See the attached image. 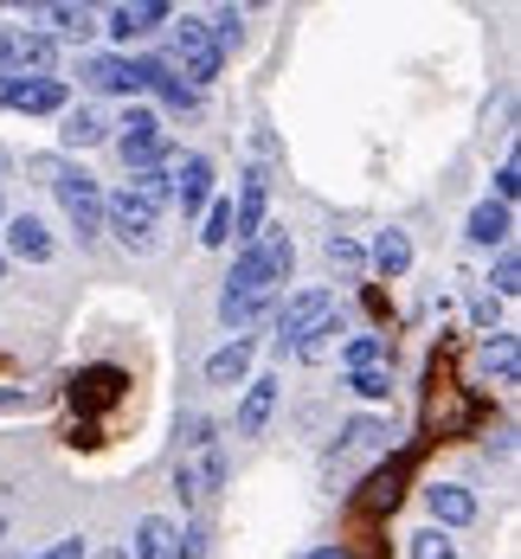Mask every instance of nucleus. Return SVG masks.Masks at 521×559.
<instances>
[{
	"label": "nucleus",
	"mask_w": 521,
	"mask_h": 559,
	"mask_svg": "<svg viewBox=\"0 0 521 559\" xmlns=\"http://www.w3.org/2000/svg\"><path fill=\"white\" fill-rule=\"evenodd\" d=\"M71 104L64 78H0V110H20V116H58Z\"/></svg>",
	"instance_id": "0eeeda50"
},
{
	"label": "nucleus",
	"mask_w": 521,
	"mask_h": 559,
	"mask_svg": "<svg viewBox=\"0 0 521 559\" xmlns=\"http://www.w3.org/2000/svg\"><path fill=\"white\" fill-rule=\"evenodd\" d=\"M0 219H7V206H0Z\"/></svg>",
	"instance_id": "58836bf2"
},
{
	"label": "nucleus",
	"mask_w": 521,
	"mask_h": 559,
	"mask_svg": "<svg viewBox=\"0 0 521 559\" xmlns=\"http://www.w3.org/2000/svg\"><path fill=\"white\" fill-rule=\"evenodd\" d=\"M251 354H258V341H251V335H232L220 354H206V386H238V380L251 373Z\"/></svg>",
	"instance_id": "f3484780"
},
{
	"label": "nucleus",
	"mask_w": 521,
	"mask_h": 559,
	"mask_svg": "<svg viewBox=\"0 0 521 559\" xmlns=\"http://www.w3.org/2000/svg\"><path fill=\"white\" fill-rule=\"evenodd\" d=\"M489 283H496V302H509V296L521 289V258H516V251H502V258H496Z\"/></svg>",
	"instance_id": "cd10ccee"
},
{
	"label": "nucleus",
	"mask_w": 521,
	"mask_h": 559,
	"mask_svg": "<svg viewBox=\"0 0 521 559\" xmlns=\"http://www.w3.org/2000/svg\"><path fill=\"white\" fill-rule=\"evenodd\" d=\"M387 354H393L387 335H354L342 347V367H347V373H367V367H387Z\"/></svg>",
	"instance_id": "b1692460"
},
{
	"label": "nucleus",
	"mask_w": 521,
	"mask_h": 559,
	"mask_svg": "<svg viewBox=\"0 0 521 559\" xmlns=\"http://www.w3.org/2000/svg\"><path fill=\"white\" fill-rule=\"evenodd\" d=\"M58 39L39 26H0V78H52Z\"/></svg>",
	"instance_id": "20e7f679"
},
{
	"label": "nucleus",
	"mask_w": 521,
	"mask_h": 559,
	"mask_svg": "<svg viewBox=\"0 0 521 559\" xmlns=\"http://www.w3.org/2000/svg\"><path fill=\"white\" fill-rule=\"evenodd\" d=\"M168 20H174L168 0H129V7H110L104 33H110L116 46H129V39H149V33H162Z\"/></svg>",
	"instance_id": "6e6552de"
},
{
	"label": "nucleus",
	"mask_w": 521,
	"mask_h": 559,
	"mask_svg": "<svg viewBox=\"0 0 521 559\" xmlns=\"http://www.w3.org/2000/svg\"><path fill=\"white\" fill-rule=\"evenodd\" d=\"M264 309H277V296H258V289H220V322H226V329H251Z\"/></svg>",
	"instance_id": "412c9836"
},
{
	"label": "nucleus",
	"mask_w": 521,
	"mask_h": 559,
	"mask_svg": "<svg viewBox=\"0 0 521 559\" xmlns=\"http://www.w3.org/2000/svg\"><path fill=\"white\" fill-rule=\"evenodd\" d=\"M58 142L64 148H97V142H110V116L97 104H64L58 110Z\"/></svg>",
	"instance_id": "9b49d317"
},
{
	"label": "nucleus",
	"mask_w": 521,
	"mask_h": 559,
	"mask_svg": "<svg viewBox=\"0 0 521 559\" xmlns=\"http://www.w3.org/2000/svg\"><path fill=\"white\" fill-rule=\"evenodd\" d=\"M0 174H7V155H0Z\"/></svg>",
	"instance_id": "c9c22d12"
},
{
	"label": "nucleus",
	"mask_w": 521,
	"mask_h": 559,
	"mask_svg": "<svg viewBox=\"0 0 521 559\" xmlns=\"http://www.w3.org/2000/svg\"><path fill=\"white\" fill-rule=\"evenodd\" d=\"M174 26V46L162 58H168L174 71H180V84H193V91H206L213 78H220V64L226 58L213 52V39H206V20H193V13H180V20H168Z\"/></svg>",
	"instance_id": "f257e3e1"
},
{
	"label": "nucleus",
	"mask_w": 521,
	"mask_h": 559,
	"mask_svg": "<svg viewBox=\"0 0 521 559\" xmlns=\"http://www.w3.org/2000/svg\"><path fill=\"white\" fill-rule=\"evenodd\" d=\"M483 373H496L502 386L516 380V335H489L483 341Z\"/></svg>",
	"instance_id": "393cba45"
},
{
	"label": "nucleus",
	"mask_w": 521,
	"mask_h": 559,
	"mask_svg": "<svg viewBox=\"0 0 521 559\" xmlns=\"http://www.w3.org/2000/svg\"><path fill=\"white\" fill-rule=\"evenodd\" d=\"M303 559H347V547H316V554H303Z\"/></svg>",
	"instance_id": "f704fd0d"
},
{
	"label": "nucleus",
	"mask_w": 521,
	"mask_h": 559,
	"mask_svg": "<svg viewBox=\"0 0 521 559\" xmlns=\"http://www.w3.org/2000/svg\"><path fill=\"white\" fill-rule=\"evenodd\" d=\"M206 39H213V52L220 58L238 52V46H245V7H220V13L206 20Z\"/></svg>",
	"instance_id": "5701e85b"
},
{
	"label": "nucleus",
	"mask_w": 521,
	"mask_h": 559,
	"mask_svg": "<svg viewBox=\"0 0 521 559\" xmlns=\"http://www.w3.org/2000/svg\"><path fill=\"white\" fill-rule=\"evenodd\" d=\"M39 33H52V39H71V46H84L91 33H97V13L91 7H39Z\"/></svg>",
	"instance_id": "a211bd4d"
},
{
	"label": "nucleus",
	"mask_w": 521,
	"mask_h": 559,
	"mask_svg": "<svg viewBox=\"0 0 521 559\" xmlns=\"http://www.w3.org/2000/svg\"><path fill=\"white\" fill-rule=\"evenodd\" d=\"M347 386L360 392V399H387L393 392V373L387 367H367V373H347Z\"/></svg>",
	"instance_id": "c756f323"
},
{
	"label": "nucleus",
	"mask_w": 521,
	"mask_h": 559,
	"mask_svg": "<svg viewBox=\"0 0 521 559\" xmlns=\"http://www.w3.org/2000/svg\"><path fill=\"white\" fill-rule=\"evenodd\" d=\"M20 405H26V392H20V386H0V412H20Z\"/></svg>",
	"instance_id": "72a5a7b5"
},
{
	"label": "nucleus",
	"mask_w": 521,
	"mask_h": 559,
	"mask_svg": "<svg viewBox=\"0 0 521 559\" xmlns=\"http://www.w3.org/2000/svg\"><path fill=\"white\" fill-rule=\"evenodd\" d=\"M174 521H162V514H142L135 521V540H129V559H174Z\"/></svg>",
	"instance_id": "6ab92c4d"
},
{
	"label": "nucleus",
	"mask_w": 521,
	"mask_h": 559,
	"mask_svg": "<svg viewBox=\"0 0 521 559\" xmlns=\"http://www.w3.org/2000/svg\"><path fill=\"white\" fill-rule=\"evenodd\" d=\"M322 316H335V289H296V296H284V302L271 309V322H277V341H284V347H296Z\"/></svg>",
	"instance_id": "423d86ee"
},
{
	"label": "nucleus",
	"mask_w": 521,
	"mask_h": 559,
	"mask_svg": "<svg viewBox=\"0 0 521 559\" xmlns=\"http://www.w3.org/2000/svg\"><path fill=\"white\" fill-rule=\"evenodd\" d=\"M33 559H91V547L71 534V540H58V547H46V554H33Z\"/></svg>",
	"instance_id": "473e14b6"
},
{
	"label": "nucleus",
	"mask_w": 521,
	"mask_h": 559,
	"mask_svg": "<svg viewBox=\"0 0 521 559\" xmlns=\"http://www.w3.org/2000/svg\"><path fill=\"white\" fill-rule=\"evenodd\" d=\"M329 264H335V271H360V264H367V251H360L354 238H342V231H335V238H329Z\"/></svg>",
	"instance_id": "7c9ffc66"
},
{
	"label": "nucleus",
	"mask_w": 521,
	"mask_h": 559,
	"mask_svg": "<svg viewBox=\"0 0 521 559\" xmlns=\"http://www.w3.org/2000/svg\"><path fill=\"white\" fill-rule=\"evenodd\" d=\"M425 508H431V527H470L476 521V496L463 483H431L425 489Z\"/></svg>",
	"instance_id": "4468645a"
},
{
	"label": "nucleus",
	"mask_w": 521,
	"mask_h": 559,
	"mask_svg": "<svg viewBox=\"0 0 521 559\" xmlns=\"http://www.w3.org/2000/svg\"><path fill=\"white\" fill-rule=\"evenodd\" d=\"M271 412H277V380H245V399H238L232 431H238V438H264Z\"/></svg>",
	"instance_id": "ddd939ff"
},
{
	"label": "nucleus",
	"mask_w": 521,
	"mask_h": 559,
	"mask_svg": "<svg viewBox=\"0 0 521 559\" xmlns=\"http://www.w3.org/2000/svg\"><path fill=\"white\" fill-rule=\"evenodd\" d=\"M142 78H149V91H155V97H162L168 110H180V116L200 110V91H193V84H180V71H174V64H168L162 52L142 58Z\"/></svg>",
	"instance_id": "f8f14e48"
},
{
	"label": "nucleus",
	"mask_w": 521,
	"mask_h": 559,
	"mask_svg": "<svg viewBox=\"0 0 521 559\" xmlns=\"http://www.w3.org/2000/svg\"><path fill=\"white\" fill-rule=\"evenodd\" d=\"M78 78H84L91 91H104V97H142V91H149L142 58H129V52H84L78 58Z\"/></svg>",
	"instance_id": "39448f33"
},
{
	"label": "nucleus",
	"mask_w": 521,
	"mask_h": 559,
	"mask_svg": "<svg viewBox=\"0 0 521 559\" xmlns=\"http://www.w3.org/2000/svg\"><path fill=\"white\" fill-rule=\"evenodd\" d=\"M412 559H458V540L445 527H425V534H412Z\"/></svg>",
	"instance_id": "bb28decb"
},
{
	"label": "nucleus",
	"mask_w": 521,
	"mask_h": 559,
	"mask_svg": "<svg viewBox=\"0 0 521 559\" xmlns=\"http://www.w3.org/2000/svg\"><path fill=\"white\" fill-rule=\"evenodd\" d=\"M463 231H470V245H502V251H509V238H516V213H509L502 200H476Z\"/></svg>",
	"instance_id": "dca6fc26"
},
{
	"label": "nucleus",
	"mask_w": 521,
	"mask_h": 559,
	"mask_svg": "<svg viewBox=\"0 0 521 559\" xmlns=\"http://www.w3.org/2000/svg\"><path fill=\"white\" fill-rule=\"evenodd\" d=\"M0 271H7V258H0Z\"/></svg>",
	"instance_id": "e433bc0d"
},
{
	"label": "nucleus",
	"mask_w": 521,
	"mask_h": 559,
	"mask_svg": "<svg viewBox=\"0 0 521 559\" xmlns=\"http://www.w3.org/2000/svg\"><path fill=\"white\" fill-rule=\"evenodd\" d=\"M116 129H122V135H116V155H122V168H129V174H149V168H168V162H174V142L162 135V116H155V110H142V104H135Z\"/></svg>",
	"instance_id": "f03ea898"
},
{
	"label": "nucleus",
	"mask_w": 521,
	"mask_h": 559,
	"mask_svg": "<svg viewBox=\"0 0 521 559\" xmlns=\"http://www.w3.org/2000/svg\"><path fill=\"white\" fill-rule=\"evenodd\" d=\"M168 180H174V200H180L187 219L213 206V162H206V155H180V162L168 168Z\"/></svg>",
	"instance_id": "1a4fd4ad"
},
{
	"label": "nucleus",
	"mask_w": 521,
	"mask_h": 559,
	"mask_svg": "<svg viewBox=\"0 0 521 559\" xmlns=\"http://www.w3.org/2000/svg\"><path fill=\"white\" fill-rule=\"evenodd\" d=\"M232 231H238L245 245L264 231V174H251V180H245V200H238V213H232Z\"/></svg>",
	"instance_id": "4be33fe9"
},
{
	"label": "nucleus",
	"mask_w": 521,
	"mask_h": 559,
	"mask_svg": "<svg viewBox=\"0 0 521 559\" xmlns=\"http://www.w3.org/2000/svg\"><path fill=\"white\" fill-rule=\"evenodd\" d=\"M367 264H374L380 277H405V271H412V238L387 225V231H380V238L367 245Z\"/></svg>",
	"instance_id": "aec40b11"
},
{
	"label": "nucleus",
	"mask_w": 521,
	"mask_h": 559,
	"mask_svg": "<svg viewBox=\"0 0 521 559\" xmlns=\"http://www.w3.org/2000/svg\"><path fill=\"white\" fill-rule=\"evenodd\" d=\"M232 238V200H213L206 206V231H200V245H226Z\"/></svg>",
	"instance_id": "c85d7f7f"
},
{
	"label": "nucleus",
	"mask_w": 521,
	"mask_h": 559,
	"mask_svg": "<svg viewBox=\"0 0 521 559\" xmlns=\"http://www.w3.org/2000/svg\"><path fill=\"white\" fill-rule=\"evenodd\" d=\"M58 245L52 231H46V219H33V213H13L7 219V245H0V258H20V264H46Z\"/></svg>",
	"instance_id": "9d476101"
},
{
	"label": "nucleus",
	"mask_w": 521,
	"mask_h": 559,
	"mask_svg": "<svg viewBox=\"0 0 521 559\" xmlns=\"http://www.w3.org/2000/svg\"><path fill=\"white\" fill-rule=\"evenodd\" d=\"M220 483H226V456H220V450H200V456L180 463V476H174V489H180L187 502H206Z\"/></svg>",
	"instance_id": "2eb2a0df"
},
{
	"label": "nucleus",
	"mask_w": 521,
	"mask_h": 559,
	"mask_svg": "<svg viewBox=\"0 0 521 559\" xmlns=\"http://www.w3.org/2000/svg\"><path fill=\"white\" fill-rule=\"evenodd\" d=\"M52 187H58V206H64V219L78 225V245H91V238L104 231V187H97V174L58 168Z\"/></svg>",
	"instance_id": "7ed1b4c3"
},
{
	"label": "nucleus",
	"mask_w": 521,
	"mask_h": 559,
	"mask_svg": "<svg viewBox=\"0 0 521 559\" xmlns=\"http://www.w3.org/2000/svg\"><path fill=\"white\" fill-rule=\"evenodd\" d=\"M516 193H521V168H516V162H502V168H496V193H489V200L516 206Z\"/></svg>",
	"instance_id": "2f4dec72"
},
{
	"label": "nucleus",
	"mask_w": 521,
	"mask_h": 559,
	"mask_svg": "<svg viewBox=\"0 0 521 559\" xmlns=\"http://www.w3.org/2000/svg\"><path fill=\"white\" fill-rule=\"evenodd\" d=\"M335 335H342V316H322V322H316V329H309V335L296 341V347H289V354H303V360H322V354H329V347H335Z\"/></svg>",
	"instance_id": "a878e982"
},
{
	"label": "nucleus",
	"mask_w": 521,
	"mask_h": 559,
	"mask_svg": "<svg viewBox=\"0 0 521 559\" xmlns=\"http://www.w3.org/2000/svg\"><path fill=\"white\" fill-rule=\"evenodd\" d=\"M0 534H7V521H0Z\"/></svg>",
	"instance_id": "4c0bfd02"
}]
</instances>
